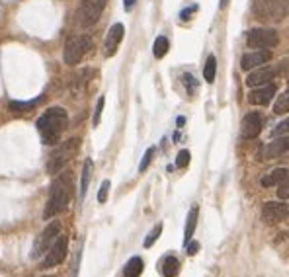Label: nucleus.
Masks as SVG:
<instances>
[{
    "label": "nucleus",
    "mask_w": 289,
    "mask_h": 277,
    "mask_svg": "<svg viewBox=\"0 0 289 277\" xmlns=\"http://www.w3.org/2000/svg\"><path fill=\"white\" fill-rule=\"evenodd\" d=\"M75 193V176L73 172H63L53 180L49 189V199L43 209V221H49L59 215L68 205V201Z\"/></svg>",
    "instance_id": "obj_1"
},
{
    "label": "nucleus",
    "mask_w": 289,
    "mask_h": 277,
    "mask_svg": "<svg viewBox=\"0 0 289 277\" xmlns=\"http://www.w3.org/2000/svg\"><path fill=\"white\" fill-rule=\"evenodd\" d=\"M68 125V115L63 108L47 109L41 117L38 119V131L45 145H55L63 135V131Z\"/></svg>",
    "instance_id": "obj_2"
},
{
    "label": "nucleus",
    "mask_w": 289,
    "mask_h": 277,
    "mask_svg": "<svg viewBox=\"0 0 289 277\" xmlns=\"http://www.w3.org/2000/svg\"><path fill=\"white\" fill-rule=\"evenodd\" d=\"M287 12V0H254L252 4V14L262 22H281Z\"/></svg>",
    "instance_id": "obj_3"
},
{
    "label": "nucleus",
    "mask_w": 289,
    "mask_h": 277,
    "mask_svg": "<svg viewBox=\"0 0 289 277\" xmlns=\"http://www.w3.org/2000/svg\"><path fill=\"white\" fill-rule=\"evenodd\" d=\"M78 149H80V141L78 138H70L67 143L59 145L57 149L51 152V156L47 159V166L45 168H47L49 174H61L63 168L77 156Z\"/></svg>",
    "instance_id": "obj_4"
},
{
    "label": "nucleus",
    "mask_w": 289,
    "mask_h": 277,
    "mask_svg": "<svg viewBox=\"0 0 289 277\" xmlns=\"http://www.w3.org/2000/svg\"><path fill=\"white\" fill-rule=\"evenodd\" d=\"M106 2L107 0H82L80 4H78L77 12H75V20L80 28H90V26H94L98 20H100V16H102V12L106 8Z\"/></svg>",
    "instance_id": "obj_5"
},
{
    "label": "nucleus",
    "mask_w": 289,
    "mask_h": 277,
    "mask_svg": "<svg viewBox=\"0 0 289 277\" xmlns=\"http://www.w3.org/2000/svg\"><path fill=\"white\" fill-rule=\"evenodd\" d=\"M92 45H94V41H92L90 35H75V37H70L67 41V45H65V53H63L65 63L70 65V67L78 65L82 61V57L92 49Z\"/></svg>",
    "instance_id": "obj_6"
},
{
    "label": "nucleus",
    "mask_w": 289,
    "mask_h": 277,
    "mask_svg": "<svg viewBox=\"0 0 289 277\" xmlns=\"http://www.w3.org/2000/svg\"><path fill=\"white\" fill-rule=\"evenodd\" d=\"M59 234H61V223H59V221L49 223L47 227L39 232V236L35 238V242H33V250H31V254H29L31 260H38V258L45 256L49 248L53 246V242L59 238Z\"/></svg>",
    "instance_id": "obj_7"
},
{
    "label": "nucleus",
    "mask_w": 289,
    "mask_h": 277,
    "mask_svg": "<svg viewBox=\"0 0 289 277\" xmlns=\"http://www.w3.org/2000/svg\"><path fill=\"white\" fill-rule=\"evenodd\" d=\"M280 43V35L276 30H250L246 33V45L250 49H272Z\"/></svg>",
    "instance_id": "obj_8"
},
{
    "label": "nucleus",
    "mask_w": 289,
    "mask_h": 277,
    "mask_svg": "<svg viewBox=\"0 0 289 277\" xmlns=\"http://www.w3.org/2000/svg\"><path fill=\"white\" fill-rule=\"evenodd\" d=\"M67 250H68V238L65 234H59V238L53 242V246L47 250V254L41 262V269H47V267H55L59 264L65 262L67 258Z\"/></svg>",
    "instance_id": "obj_9"
},
{
    "label": "nucleus",
    "mask_w": 289,
    "mask_h": 277,
    "mask_svg": "<svg viewBox=\"0 0 289 277\" xmlns=\"http://www.w3.org/2000/svg\"><path fill=\"white\" fill-rule=\"evenodd\" d=\"M289 150V137L274 138L272 143L262 145L258 150V159L260 160H272V159H280Z\"/></svg>",
    "instance_id": "obj_10"
},
{
    "label": "nucleus",
    "mask_w": 289,
    "mask_h": 277,
    "mask_svg": "<svg viewBox=\"0 0 289 277\" xmlns=\"http://www.w3.org/2000/svg\"><path fill=\"white\" fill-rule=\"evenodd\" d=\"M262 125H264V117L258 111H250L242 119L241 125V137L242 138H256L262 133Z\"/></svg>",
    "instance_id": "obj_11"
},
{
    "label": "nucleus",
    "mask_w": 289,
    "mask_h": 277,
    "mask_svg": "<svg viewBox=\"0 0 289 277\" xmlns=\"http://www.w3.org/2000/svg\"><path fill=\"white\" fill-rule=\"evenodd\" d=\"M276 76H278V69L276 67H258V69H252V72L246 76V84L250 88H258V86L272 84V80Z\"/></svg>",
    "instance_id": "obj_12"
},
{
    "label": "nucleus",
    "mask_w": 289,
    "mask_h": 277,
    "mask_svg": "<svg viewBox=\"0 0 289 277\" xmlns=\"http://www.w3.org/2000/svg\"><path fill=\"white\" fill-rule=\"evenodd\" d=\"M289 215V209L281 201H268L262 207V219L266 223H281Z\"/></svg>",
    "instance_id": "obj_13"
},
{
    "label": "nucleus",
    "mask_w": 289,
    "mask_h": 277,
    "mask_svg": "<svg viewBox=\"0 0 289 277\" xmlns=\"http://www.w3.org/2000/svg\"><path fill=\"white\" fill-rule=\"evenodd\" d=\"M276 84H266V86H258L252 92H248V104L252 106H268L272 102V98L276 96Z\"/></svg>",
    "instance_id": "obj_14"
},
{
    "label": "nucleus",
    "mask_w": 289,
    "mask_h": 277,
    "mask_svg": "<svg viewBox=\"0 0 289 277\" xmlns=\"http://www.w3.org/2000/svg\"><path fill=\"white\" fill-rule=\"evenodd\" d=\"M123 33H125V28L121 26V24H114L110 31H107V37H106V43H104V53H106V57H114L116 55L117 47H119V43L123 39Z\"/></svg>",
    "instance_id": "obj_15"
},
{
    "label": "nucleus",
    "mask_w": 289,
    "mask_h": 277,
    "mask_svg": "<svg viewBox=\"0 0 289 277\" xmlns=\"http://www.w3.org/2000/svg\"><path fill=\"white\" fill-rule=\"evenodd\" d=\"M270 51H252V53H246L241 61V69L242 70H252V69H258L262 65H266L270 61Z\"/></svg>",
    "instance_id": "obj_16"
},
{
    "label": "nucleus",
    "mask_w": 289,
    "mask_h": 277,
    "mask_svg": "<svg viewBox=\"0 0 289 277\" xmlns=\"http://www.w3.org/2000/svg\"><path fill=\"white\" fill-rule=\"evenodd\" d=\"M287 178H289V170L276 168V170H272V172H268L266 176H262L260 184L264 188H274V186H280L281 182Z\"/></svg>",
    "instance_id": "obj_17"
},
{
    "label": "nucleus",
    "mask_w": 289,
    "mask_h": 277,
    "mask_svg": "<svg viewBox=\"0 0 289 277\" xmlns=\"http://www.w3.org/2000/svg\"><path fill=\"white\" fill-rule=\"evenodd\" d=\"M197 213H200L197 205H193V207L190 209V213H188V219H186V230H184V244H188V242L192 240L195 225H197Z\"/></svg>",
    "instance_id": "obj_18"
},
{
    "label": "nucleus",
    "mask_w": 289,
    "mask_h": 277,
    "mask_svg": "<svg viewBox=\"0 0 289 277\" xmlns=\"http://www.w3.org/2000/svg\"><path fill=\"white\" fill-rule=\"evenodd\" d=\"M92 74H94V72H92V69L78 70V74H75V78H73V86H70V88H73V92H75V94H77V92H82Z\"/></svg>",
    "instance_id": "obj_19"
},
{
    "label": "nucleus",
    "mask_w": 289,
    "mask_h": 277,
    "mask_svg": "<svg viewBox=\"0 0 289 277\" xmlns=\"http://www.w3.org/2000/svg\"><path fill=\"white\" fill-rule=\"evenodd\" d=\"M162 275L164 277H176L180 273V262H178V258L174 256H166L162 262Z\"/></svg>",
    "instance_id": "obj_20"
},
{
    "label": "nucleus",
    "mask_w": 289,
    "mask_h": 277,
    "mask_svg": "<svg viewBox=\"0 0 289 277\" xmlns=\"http://www.w3.org/2000/svg\"><path fill=\"white\" fill-rule=\"evenodd\" d=\"M143 271V260L139 256H133L123 267V275L125 277H139Z\"/></svg>",
    "instance_id": "obj_21"
},
{
    "label": "nucleus",
    "mask_w": 289,
    "mask_h": 277,
    "mask_svg": "<svg viewBox=\"0 0 289 277\" xmlns=\"http://www.w3.org/2000/svg\"><path fill=\"white\" fill-rule=\"evenodd\" d=\"M92 170H94L92 160H86L84 168H82V178H80V199H84V195H86L88 184H90V178H92Z\"/></svg>",
    "instance_id": "obj_22"
},
{
    "label": "nucleus",
    "mask_w": 289,
    "mask_h": 277,
    "mask_svg": "<svg viewBox=\"0 0 289 277\" xmlns=\"http://www.w3.org/2000/svg\"><path fill=\"white\" fill-rule=\"evenodd\" d=\"M287 111H289V88L281 96H278V100L274 102V113L281 115V113H287Z\"/></svg>",
    "instance_id": "obj_23"
},
{
    "label": "nucleus",
    "mask_w": 289,
    "mask_h": 277,
    "mask_svg": "<svg viewBox=\"0 0 289 277\" xmlns=\"http://www.w3.org/2000/svg\"><path fill=\"white\" fill-rule=\"evenodd\" d=\"M215 72H217V59L209 55L207 61H205V67H203V78L207 82H213L215 80Z\"/></svg>",
    "instance_id": "obj_24"
},
{
    "label": "nucleus",
    "mask_w": 289,
    "mask_h": 277,
    "mask_svg": "<svg viewBox=\"0 0 289 277\" xmlns=\"http://www.w3.org/2000/svg\"><path fill=\"white\" fill-rule=\"evenodd\" d=\"M153 53L156 59H162L164 55L168 53V39H166L164 35L156 37V41H154V45H153Z\"/></svg>",
    "instance_id": "obj_25"
},
{
    "label": "nucleus",
    "mask_w": 289,
    "mask_h": 277,
    "mask_svg": "<svg viewBox=\"0 0 289 277\" xmlns=\"http://www.w3.org/2000/svg\"><path fill=\"white\" fill-rule=\"evenodd\" d=\"M160 232H162V225L158 223V225H156V227H154L153 230L149 232V236L144 238V248H151V246H153L154 242L158 240V236H160Z\"/></svg>",
    "instance_id": "obj_26"
},
{
    "label": "nucleus",
    "mask_w": 289,
    "mask_h": 277,
    "mask_svg": "<svg viewBox=\"0 0 289 277\" xmlns=\"http://www.w3.org/2000/svg\"><path fill=\"white\" fill-rule=\"evenodd\" d=\"M285 133H289V117L283 119L281 123H278V125L274 127V131H272V137H281V135H285Z\"/></svg>",
    "instance_id": "obj_27"
},
{
    "label": "nucleus",
    "mask_w": 289,
    "mask_h": 277,
    "mask_svg": "<svg viewBox=\"0 0 289 277\" xmlns=\"http://www.w3.org/2000/svg\"><path fill=\"white\" fill-rule=\"evenodd\" d=\"M190 164V150H180L176 156V166L178 168H186Z\"/></svg>",
    "instance_id": "obj_28"
},
{
    "label": "nucleus",
    "mask_w": 289,
    "mask_h": 277,
    "mask_svg": "<svg viewBox=\"0 0 289 277\" xmlns=\"http://www.w3.org/2000/svg\"><path fill=\"white\" fill-rule=\"evenodd\" d=\"M104 104H106V98H104V96H100V98H98V104H96V109H94V117H92V123H94V125H98V123H100Z\"/></svg>",
    "instance_id": "obj_29"
},
{
    "label": "nucleus",
    "mask_w": 289,
    "mask_h": 277,
    "mask_svg": "<svg viewBox=\"0 0 289 277\" xmlns=\"http://www.w3.org/2000/svg\"><path fill=\"white\" fill-rule=\"evenodd\" d=\"M278 197L280 199H289V178L283 180L278 186Z\"/></svg>",
    "instance_id": "obj_30"
},
{
    "label": "nucleus",
    "mask_w": 289,
    "mask_h": 277,
    "mask_svg": "<svg viewBox=\"0 0 289 277\" xmlns=\"http://www.w3.org/2000/svg\"><path fill=\"white\" fill-rule=\"evenodd\" d=\"M153 154H154V149H149L147 152H144L143 162L139 164V170H141V172H144V170H147V166L151 164V160H153Z\"/></svg>",
    "instance_id": "obj_31"
},
{
    "label": "nucleus",
    "mask_w": 289,
    "mask_h": 277,
    "mask_svg": "<svg viewBox=\"0 0 289 277\" xmlns=\"http://www.w3.org/2000/svg\"><path fill=\"white\" fill-rule=\"evenodd\" d=\"M107 191H110V182L106 180V182L102 184V188H100V193H98V201H100V203H106Z\"/></svg>",
    "instance_id": "obj_32"
},
{
    "label": "nucleus",
    "mask_w": 289,
    "mask_h": 277,
    "mask_svg": "<svg viewBox=\"0 0 289 277\" xmlns=\"http://www.w3.org/2000/svg\"><path fill=\"white\" fill-rule=\"evenodd\" d=\"M39 102V100H38ZM38 102H28V104H20V102H12L10 104V109H16V111H20V109H29V108H33Z\"/></svg>",
    "instance_id": "obj_33"
},
{
    "label": "nucleus",
    "mask_w": 289,
    "mask_h": 277,
    "mask_svg": "<svg viewBox=\"0 0 289 277\" xmlns=\"http://www.w3.org/2000/svg\"><path fill=\"white\" fill-rule=\"evenodd\" d=\"M184 84H186V88L190 90V92H193V86H195V80H193L192 74H184Z\"/></svg>",
    "instance_id": "obj_34"
},
{
    "label": "nucleus",
    "mask_w": 289,
    "mask_h": 277,
    "mask_svg": "<svg viewBox=\"0 0 289 277\" xmlns=\"http://www.w3.org/2000/svg\"><path fill=\"white\" fill-rule=\"evenodd\" d=\"M186 246H188V254H190V256H195L197 250H200V244H197V242H188Z\"/></svg>",
    "instance_id": "obj_35"
},
{
    "label": "nucleus",
    "mask_w": 289,
    "mask_h": 277,
    "mask_svg": "<svg viewBox=\"0 0 289 277\" xmlns=\"http://www.w3.org/2000/svg\"><path fill=\"white\" fill-rule=\"evenodd\" d=\"M195 10H197V6H190V8H186V10L180 14V18H182V20H188V16H190L192 12H195Z\"/></svg>",
    "instance_id": "obj_36"
},
{
    "label": "nucleus",
    "mask_w": 289,
    "mask_h": 277,
    "mask_svg": "<svg viewBox=\"0 0 289 277\" xmlns=\"http://www.w3.org/2000/svg\"><path fill=\"white\" fill-rule=\"evenodd\" d=\"M135 2H137V0H123V8H125V10H131Z\"/></svg>",
    "instance_id": "obj_37"
},
{
    "label": "nucleus",
    "mask_w": 289,
    "mask_h": 277,
    "mask_svg": "<svg viewBox=\"0 0 289 277\" xmlns=\"http://www.w3.org/2000/svg\"><path fill=\"white\" fill-rule=\"evenodd\" d=\"M227 4H229V0H221V8H227Z\"/></svg>",
    "instance_id": "obj_38"
},
{
    "label": "nucleus",
    "mask_w": 289,
    "mask_h": 277,
    "mask_svg": "<svg viewBox=\"0 0 289 277\" xmlns=\"http://www.w3.org/2000/svg\"><path fill=\"white\" fill-rule=\"evenodd\" d=\"M45 277H53V275H45Z\"/></svg>",
    "instance_id": "obj_39"
}]
</instances>
